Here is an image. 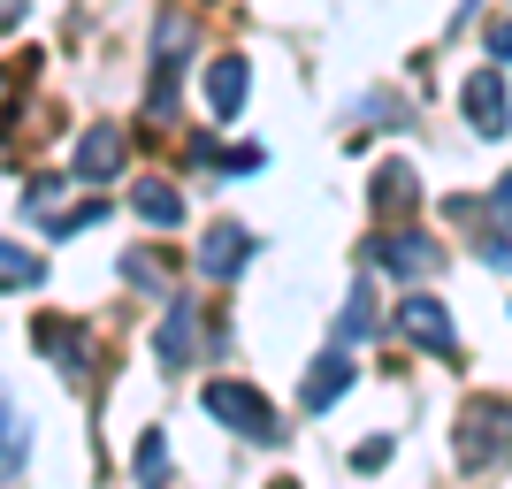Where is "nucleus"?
Segmentation results:
<instances>
[{
  "label": "nucleus",
  "mask_w": 512,
  "mask_h": 489,
  "mask_svg": "<svg viewBox=\"0 0 512 489\" xmlns=\"http://www.w3.org/2000/svg\"><path fill=\"white\" fill-rule=\"evenodd\" d=\"M214 413V421H230L237 436H283L276 428V405L260 398V390H245V383H207V398H199Z\"/></svg>",
  "instance_id": "f257e3e1"
},
{
  "label": "nucleus",
  "mask_w": 512,
  "mask_h": 489,
  "mask_svg": "<svg viewBox=\"0 0 512 489\" xmlns=\"http://www.w3.org/2000/svg\"><path fill=\"white\" fill-rule=\"evenodd\" d=\"M398 329H406V337H421L428 352L459 360V329L444 321V306H436V298H398Z\"/></svg>",
  "instance_id": "f03ea898"
},
{
  "label": "nucleus",
  "mask_w": 512,
  "mask_h": 489,
  "mask_svg": "<svg viewBox=\"0 0 512 489\" xmlns=\"http://www.w3.org/2000/svg\"><path fill=\"white\" fill-rule=\"evenodd\" d=\"M245 260H253V237L237 230V222H222V230H214L207 245H199V268H207V276H237Z\"/></svg>",
  "instance_id": "7ed1b4c3"
},
{
  "label": "nucleus",
  "mask_w": 512,
  "mask_h": 489,
  "mask_svg": "<svg viewBox=\"0 0 512 489\" xmlns=\"http://www.w3.org/2000/svg\"><path fill=\"white\" fill-rule=\"evenodd\" d=\"M23 467H31V421H23L16 405H0V489L16 482Z\"/></svg>",
  "instance_id": "20e7f679"
},
{
  "label": "nucleus",
  "mask_w": 512,
  "mask_h": 489,
  "mask_svg": "<svg viewBox=\"0 0 512 489\" xmlns=\"http://www.w3.org/2000/svg\"><path fill=\"white\" fill-rule=\"evenodd\" d=\"M115 169H123V138L107 123H92L85 138H77V176H115Z\"/></svg>",
  "instance_id": "39448f33"
},
{
  "label": "nucleus",
  "mask_w": 512,
  "mask_h": 489,
  "mask_svg": "<svg viewBox=\"0 0 512 489\" xmlns=\"http://www.w3.org/2000/svg\"><path fill=\"white\" fill-rule=\"evenodd\" d=\"M467 115H474V130H482V138H497V130H505V85H497L490 69H482V77H467Z\"/></svg>",
  "instance_id": "423d86ee"
},
{
  "label": "nucleus",
  "mask_w": 512,
  "mask_h": 489,
  "mask_svg": "<svg viewBox=\"0 0 512 489\" xmlns=\"http://www.w3.org/2000/svg\"><path fill=\"white\" fill-rule=\"evenodd\" d=\"M344 383H352V360H344V352H329V360L314 367V375H306V405H329V398H344Z\"/></svg>",
  "instance_id": "0eeeda50"
},
{
  "label": "nucleus",
  "mask_w": 512,
  "mask_h": 489,
  "mask_svg": "<svg viewBox=\"0 0 512 489\" xmlns=\"http://www.w3.org/2000/svg\"><path fill=\"white\" fill-rule=\"evenodd\" d=\"M39 276H46V268H39V253H31V245H8V237H0V291H31Z\"/></svg>",
  "instance_id": "6e6552de"
},
{
  "label": "nucleus",
  "mask_w": 512,
  "mask_h": 489,
  "mask_svg": "<svg viewBox=\"0 0 512 489\" xmlns=\"http://www.w3.org/2000/svg\"><path fill=\"white\" fill-rule=\"evenodd\" d=\"M207 100H214V115H237V100H245V62H214L207 69Z\"/></svg>",
  "instance_id": "1a4fd4ad"
},
{
  "label": "nucleus",
  "mask_w": 512,
  "mask_h": 489,
  "mask_svg": "<svg viewBox=\"0 0 512 489\" xmlns=\"http://www.w3.org/2000/svg\"><path fill=\"white\" fill-rule=\"evenodd\" d=\"M192 360V306H169L161 321V367H184Z\"/></svg>",
  "instance_id": "9d476101"
},
{
  "label": "nucleus",
  "mask_w": 512,
  "mask_h": 489,
  "mask_svg": "<svg viewBox=\"0 0 512 489\" xmlns=\"http://www.w3.org/2000/svg\"><path fill=\"white\" fill-rule=\"evenodd\" d=\"M383 260H390V268H406V276H428V268H436L444 253H436L428 237H390V245H383Z\"/></svg>",
  "instance_id": "9b49d317"
},
{
  "label": "nucleus",
  "mask_w": 512,
  "mask_h": 489,
  "mask_svg": "<svg viewBox=\"0 0 512 489\" xmlns=\"http://www.w3.org/2000/svg\"><path fill=\"white\" fill-rule=\"evenodd\" d=\"M138 214H146V222H161V230H169V222H184V199H176L169 184H138Z\"/></svg>",
  "instance_id": "f8f14e48"
},
{
  "label": "nucleus",
  "mask_w": 512,
  "mask_h": 489,
  "mask_svg": "<svg viewBox=\"0 0 512 489\" xmlns=\"http://www.w3.org/2000/svg\"><path fill=\"white\" fill-rule=\"evenodd\" d=\"M161 467H169V444H161V428H153V436H146V444H138V482H161Z\"/></svg>",
  "instance_id": "ddd939ff"
},
{
  "label": "nucleus",
  "mask_w": 512,
  "mask_h": 489,
  "mask_svg": "<svg viewBox=\"0 0 512 489\" xmlns=\"http://www.w3.org/2000/svg\"><path fill=\"white\" fill-rule=\"evenodd\" d=\"M23 16V0H0V23H16Z\"/></svg>",
  "instance_id": "4468645a"
},
{
  "label": "nucleus",
  "mask_w": 512,
  "mask_h": 489,
  "mask_svg": "<svg viewBox=\"0 0 512 489\" xmlns=\"http://www.w3.org/2000/svg\"><path fill=\"white\" fill-rule=\"evenodd\" d=\"M497 54H512V23H505V31H497Z\"/></svg>",
  "instance_id": "2eb2a0df"
},
{
  "label": "nucleus",
  "mask_w": 512,
  "mask_h": 489,
  "mask_svg": "<svg viewBox=\"0 0 512 489\" xmlns=\"http://www.w3.org/2000/svg\"><path fill=\"white\" fill-rule=\"evenodd\" d=\"M497 207H512V176H505V184H497Z\"/></svg>",
  "instance_id": "dca6fc26"
}]
</instances>
